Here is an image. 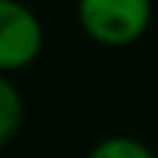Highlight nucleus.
I'll return each mask as SVG.
<instances>
[{
    "instance_id": "f257e3e1",
    "label": "nucleus",
    "mask_w": 158,
    "mask_h": 158,
    "mask_svg": "<svg viewBox=\"0 0 158 158\" xmlns=\"http://www.w3.org/2000/svg\"><path fill=\"white\" fill-rule=\"evenodd\" d=\"M74 16L93 44L124 50L149 34L155 6L152 0H74Z\"/></svg>"
},
{
    "instance_id": "f03ea898",
    "label": "nucleus",
    "mask_w": 158,
    "mask_h": 158,
    "mask_svg": "<svg viewBox=\"0 0 158 158\" xmlns=\"http://www.w3.org/2000/svg\"><path fill=\"white\" fill-rule=\"evenodd\" d=\"M44 53V22L25 0H0V74H16Z\"/></svg>"
},
{
    "instance_id": "20e7f679",
    "label": "nucleus",
    "mask_w": 158,
    "mask_h": 158,
    "mask_svg": "<svg viewBox=\"0 0 158 158\" xmlns=\"http://www.w3.org/2000/svg\"><path fill=\"white\" fill-rule=\"evenodd\" d=\"M87 158H158V155L152 152L149 143H143L133 133H109L99 143H93Z\"/></svg>"
},
{
    "instance_id": "7ed1b4c3",
    "label": "nucleus",
    "mask_w": 158,
    "mask_h": 158,
    "mask_svg": "<svg viewBox=\"0 0 158 158\" xmlns=\"http://www.w3.org/2000/svg\"><path fill=\"white\" fill-rule=\"evenodd\" d=\"M25 124V96L10 74H0V149H6Z\"/></svg>"
}]
</instances>
